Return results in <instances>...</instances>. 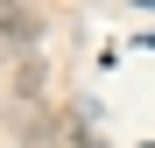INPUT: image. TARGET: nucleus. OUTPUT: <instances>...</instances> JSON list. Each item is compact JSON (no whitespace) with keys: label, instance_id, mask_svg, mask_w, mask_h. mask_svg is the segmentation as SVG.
<instances>
[{"label":"nucleus","instance_id":"nucleus-1","mask_svg":"<svg viewBox=\"0 0 155 148\" xmlns=\"http://www.w3.org/2000/svg\"><path fill=\"white\" fill-rule=\"evenodd\" d=\"M35 35H42V21H35L28 7H0V42H21V49H28Z\"/></svg>","mask_w":155,"mask_h":148},{"label":"nucleus","instance_id":"nucleus-2","mask_svg":"<svg viewBox=\"0 0 155 148\" xmlns=\"http://www.w3.org/2000/svg\"><path fill=\"white\" fill-rule=\"evenodd\" d=\"M64 148H99V141H92V134H71V141H64Z\"/></svg>","mask_w":155,"mask_h":148}]
</instances>
